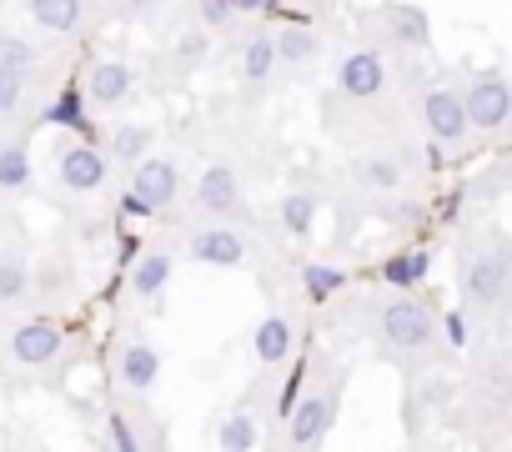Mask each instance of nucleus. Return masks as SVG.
<instances>
[{
  "label": "nucleus",
  "mask_w": 512,
  "mask_h": 452,
  "mask_svg": "<svg viewBox=\"0 0 512 452\" xmlns=\"http://www.w3.org/2000/svg\"><path fill=\"white\" fill-rule=\"evenodd\" d=\"M412 181V161L392 146H377V151H362L352 161V191L367 196V201H397Z\"/></svg>",
  "instance_id": "obj_15"
},
{
  "label": "nucleus",
  "mask_w": 512,
  "mask_h": 452,
  "mask_svg": "<svg viewBox=\"0 0 512 452\" xmlns=\"http://www.w3.org/2000/svg\"><path fill=\"white\" fill-rule=\"evenodd\" d=\"M36 86H41V81H31V76H21V71H11V66H0V121H16V116L31 106Z\"/></svg>",
  "instance_id": "obj_31"
},
{
  "label": "nucleus",
  "mask_w": 512,
  "mask_h": 452,
  "mask_svg": "<svg viewBox=\"0 0 512 452\" xmlns=\"http://www.w3.org/2000/svg\"><path fill=\"white\" fill-rule=\"evenodd\" d=\"M181 201V166L171 156H141L136 166H126V206L141 216H166Z\"/></svg>",
  "instance_id": "obj_13"
},
{
  "label": "nucleus",
  "mask_w": 512,
  "mask_h": 452,
  "mask_svg": "<svg viewBox=\"0 0 512 452\" xmlns=\"http://www.w3.org/2000/svg\"><path fill=\"white\" fill-rule=\"evenodd\" d=\"M0 66H11V71L41 81V71H46V51H41L31 36H21V31H0Z\"/></svg>",
  "instance_id": "obj_29"
},
{
  "label": "nucleus",
  "mask_w": 512,
  "mask_h": 452,
  "mask_svg": "<svg viewBox=\"0 0 512 452\" xmlns=\"http://www.w3.org/2000/svg\"><path fill=\"white\" fill-rule=\"evenodd\" d=\"M106 161L111 166H136L141 156H151L156 151V126L151 121H141V116H121V121H111V131H106Z\"/></svg>",
  "instance_id": "obj_25"
},
{
  "label": "nucleus",
  "mask_w": 512,
  "mask_h": 452,
  "mask_svg": "<svg viewBox=\"0 0 512 452\" xmlns=\"http://www.w3.org/2000/svg\"><path fill=\"white\" fill-rule=\"evenodd\" d=\"M76 287H81V267L61 237L46 252H31V302H66Z\"/></svg>",
  "instance_id": "obj_16"
},
{
  "label": "nucleus",
  "mask_w": 512,
  "mask_h": 452,
  "mask_svg": "<svg viewBox=\"0 0 512 452\" xmlns=\"http://www.w3.org/2000/svg\"><path fill=\"white\" fill-rule=\"evenodd\" d=\"M191 21H196V26H206L216 41H221V36H231V31L241 26V16H236L231 0H191Z\"/></svg>",
  "instance_id": "obj_33"
},
{
  "label": "nucleus",
  "mask_w": 512,
  "mask_h": 452,
  "mask_svg": "<svg viewBox=\"0 0 512 452\" xmlns=\"http://www.w3.org/2000/svg\"><path fill=\"white\" fill-rule=\"evenodd\" d=\"M131 96H136V66L131 61H121V56H101V61H91V71H86V106L91 111H121V106H131Z\"/></svg>",
  "instance_id": "obj_18"
},
{
  "label": "nucleus",
  "mask_w": 512,
  "mask_h": 452,
  "mask_svg": "<svg viewBox=\"0 0 512 452\" xmlns=\"http://www.w3.org/2000/svg\"><path fill=\"white\" fill-rule=\"evenodd\" d=\"M272 46H277V66L292 71V76H307L322 61V31L317 26H302V21L277 26L272 31Z\"/></svg>",
  "instance_id": "obj_24"
},
{
  "label": "nucleus",
  "mask_w": 512,
  "mask_h": 452,
  "mask_svg": "<svg viewBox=\"0 0 512 452\" xmlns=\"http://www.w3.org/2000/svg\"><path fill=\"white\" fill-rule=\"evenodd\" d=\"M347 382H352V362L347 357H332V352H317L312 357V377L307 387L297 392L287 422H282V447H322L332 437V427L342 422V397H347Z\"/></svg>",
  "instance_id": "obj_3"
},
{
  "label": "nucleus",
  "mask_w": 512,
  "mask_h": 452,
  "mask_svg": "<svg viewBox=\"0 0 512 452\" xmlns=\"http://www.w3.org/2000/svg\"><path fill=\"white\" fill-rule=\"evenodd\" d=\"M367 31L392 56H422V51H432V16L417 6V0H377L372 16H367Z\"/></svg>",
  "instance_id": "obj_11"
},
{
  "label": "nucleus",
  "mask_w": 512,
  "mask_h": 452,
  "mask_svg": "<svg viewBox=\"0 0 512 452\" xmlns=\"http://www.w3.org/2000/svg\"><path fill=\"white\" fill-rule=\"evenodd\" d=\"M317 216H322V191H317V186H292V191H282V201H277V232H282L287 242H312Z\"/></svg>",
  "instance_id": "obj_23"
},
{
  "label": "nucleus",
  "mask_w": 512,
  "mask_h": 452,
  "mask_svg": "<svg viewBox=\"0 0 512 452\" xmlns=\"http://www.w3.org/2000/svg\"><path fill=\"white\" fill-rule=\"evenodd\" d=\"M412 111H417V126H422V141L437 156H462L472 146V131H467V116H462V86H457V71H442L437 81H427L417 96H412Z\"/></svg>",
  "instance_id": "obj_5"
},
{
  "label": "nucleus",
  "mask_w": 512,
  "mask_h": 452,
  "mask_svg": "<svg viewBox=\"0 0 512 452\" xmlns=\"http://www.w3.org/2000/svg\"><path fill=\"white\" fill-rule=\"evenodd\" d=\"M51 181H56L66 196H96V191H106V181H111V161H106V151L91 146V141H66V146H56Z\"/></svg>",
  "instance_id": "obj_14"
},
{
  "label": "nucleus",
  "mask_w": 512,
  "mask_h": 452,
  "mask_svg": "<svg viewBox=\"0 0 512 452\" xmlns=\"http://www.w3.org/2000/svg\"><path fill=\"white\" fill-rule=\"evenodd\" d=\"M101 427H106V442L121 447V452H146V447H161L166 432H161V417L151 412V402L141 392H106V407H101Z\"/></svg>",
  "instance_id": "obj_12"
},
{
  "label": "nucleus",
  "mask_w": 512,
  "mask_h": 452,
  "mask_svg": "<svg viewBox=\"0 0 512 452\" xmlns=\"http://www.w3.org/2000/svg\"><path fill=\"white\" fill-rule=\"evenodd\" d=\"M342 287H347V272H342V267H322V262L302 267V292H307V302L327 307V302H332Z\"/></svg>",
  "instance_id": "obj_32"
},
{
  "label": "nucleus",
  "mask_w": 512,
  "mask_h": 452,
  "mask_svg": "<svg viewBox=\"0 0 512 452\" xmlns=\"http://www.w3.org/2000/svg\"><path fill=\"white\" fill-rule=\"evenodd\" d=\"M111 377H116L121 392H141V397H151L156 382H161V352H156V342L141 337V332L121 337L116 352H111Z\"/></svg>",
  "instance_id": "obj_17"
},
{
  "label": "nucleus",
  "mask_w": 512,
  "mask_h": 452,
  "mask_svg": "<svg viewBox=\"0 0 512 452\" xmlns=\"http://www.w3.org/2000/svg\"><path fill=\"white\" fill-rule=\"evenodd\" d=\"M176 242H151L136 262H131V272H126V292H131V302H156L166 287H171V277H176Z\"/></svg>",
  "instance_id": "obj_20"
},
{
  "label": "nucleus",
  "mask_w": 512,
  "mask_h": 452,
  "mask_svg": "<svg viewBox=\"0 0 512 452\" xmlns=\"http://www.w3.org/2000/svg\"><path fill=\"white\" fill-rule=\"evenodd\" d=\"M427 272H432V252H422V247L397 252V257L382 262V282H387V287H402V292H417Z\"/></svg>",
  "instance_id": "obj_30"
},
{
  "label": "nucleus",
  "mask_w": 512,
  "mask_h": 452,
  "mask_svg": "<svg viewBox=\"0 0 512 452\" xmlns=\"http://www.w3.org/2000/svg\"><path fill=\"white\" fill-rule=\"evenodd\" d=\"M176 252L191 257L196 267H211V272H241L251 267L256 247H251V226H236V221H196L176 237Z\"/></svg>",
  "instance_id": "obj_7"
},
{
  "label": "nucleus",
  "mask_w": 512,
  "mask_h": 452,
  "mask_svg": "<svg viewBox=\"0 0 512 452\" xmlns=\"http://www.w3.org/2000/svg\"><path fill=\"white\" fill-rule=\"evenodd\" d=\"M231 6H236V16H262L272 0H231Z\"/></svg>",
  "instance_id": "obj_35"
},
{
  "label": "nucleus",
  "mask_w": 512,
  "mask_h": 452,
  "mask_svg": "<svg viewBox=\"0 0 512 452\" xmlns=\"http://www.w3.org/2000/svg\"><path fill=\"white\" fill-rule=\"evenodd\" d=\"M26 21L46 36H81L91 21V0H21Z\"/></svg>",
  "instance_id": "obj_26"
},
{
  "label": "nucleus",
  "mask_w": 512,
  "mask_h": 452,
  "mask_svg": "<svg viewBox=\"0 0 512 452\" xmlns=\"http://www.w3.org/2000/svg\"><path fill=\"white\" fill-rule=\"evenodd\" d=\"M31 186V146L26 136H0V196H21Z\"/></svg>",
  "instance_id": "obj_28"
},
{
  "label": "nucleus",
  "mask_w": 512,
  "mask_h": 452,
  "mask_svg": "<svg viewBox=\"0 0 512 452\" xmlns=\"http://www.w3.org/2000/svg\"><path fill=\"white\" fill-rule=\"evenodd\" d=\"M357 327L367 332L377 357L392 362L407 377L437 372L452 352L447 317L437 307H427L417 292H402V287H392L387 297H357Z\"/></svg>",
  "instance_id": "obj_1"
},
{
  "label": "nucleus",
  "mask_w": 512,
  "mask_h": 452,
  "mask_svg": "<svg viewBox=\"0 0 512 452\" xmlns=\"http://www.w3.org/2000/svg\"><path fill=\"white\" fill-rule=\"evenodd\" d=\"M211 51H216V36L206 31V26H196V21H186L176 36H171V51H166V66H171V76H196L206 61H211Z\"/></svg>",
  "instance_id": "obj_27"
},
{
  "label": "nucleus",
  "mask_w": 512,
  "mask_h": 452,
  "mask_svg": "<svg viewBox=\"0 0 512 452\" xmlns=\"http://www.w3.org/2000/svg\"><path fill=\"white\" fill-rule=\"evenodd\" d=\"M272 397H277V382H272V367H262V377H256V387L216 422L211 442L216 452H256L267 447V422H272Z\"/></svg>",
  "instance_id": "obj_9"
},
{
  "label": "nucleus",
  "mask_w": 512,
  "mask_h": 452,
  "mask_svg": "<svg viewBox=\"0 0 512 452\" xmlns=\"http://www.w3.org/2000/svg\"><path fill=\"white\" fill-rule=\"evenodd\" d=\"M121 6H126V16H136V21H151V16H161V11L171 6V0H121Z\"/></svg>",
  "instance_id": "obj_34"
},
{
  "label": "nucleus",
  "mask_w": 512,
  "mask_h": 452,
  "mask_svg": "<svg viewBox=\"0 0 512 452\" xmlns=\"http://www.w3.org/2000/svg\"><path fill=\"white\" fill-rule=\"evenodd\" d=\"M277 76H282V66H277L272 31H262V26H256V31L241 41V51H236V81H241L246 91H267Z\"/></svg>",
  "instance_id": "obj_22"
},
{
  "label": "nucleus",
  "mask_w": 512,
  "mask_h": 452,
  "mask_svg": "<svg viewBox=\"0 0 512 452\" xmlns=\"http://www.w3.org/2000/svg\"><path fill=\"white\" fill-rule=\"evenodd\" d=\"M292 352H297V317L272 307L262 322H256V332H251V357H256V367L282 372L292 362Z\"/></svg>",
  "instance_id": "obj_21"
},
{
  "label": "nucleus",
  "mask_w": 512,
  "mask_h": 452,
  "mask_svg": "<svg viewBox=\"0 0 512 452\" xmlns=\"http://www.w3.org/2000/svg\"><path fill=\"white\" fill-rule=\"evenodd\" d=\"M457 86H462L467 131H472V136H502L507 121H512V81H507V71H502V66L457 71Z\"/></svg>",
  "instance_id": "obj_8"
},
{
  "label": "nucleus",
  "mask_w": 512,
  "mask_h": 452,
  "mask_svg": "<svg viewBox=\"0 0 512 452\" xmlns=\"http://www.w3.org/2000/svg\"><path fill=\"white\" fill-rule=\"evenodd\" d=\"M191 211L201 221H236L251 226V196H246V176L236 161H211L201 166L196 186H191Z\"/></svg>",
  "instance_id": "obj_10"
},
{
  "label": "nucleus",
  "mask_w": 512,
  "mask_h": 452,
  "mask_svg": "<svg viewBox=\"0 0 512 452\" xmlns=\"http://www.w3.org/2000/svg\"><path fill=\"white\" fill-rule=\"evenodd\" d=\"M0 367L16 382L56 377L66 367V327L56 317H36V312L0 317Z\"/></svg>",
  "instance_id": "obj_4"
},
{
  "label": "nucleus",
  "mask_w": 512,
  "mask_h": 452,
  "mask_svg": "<svg viewBox=\"0 0 512 452\" xmlns=\"http://www.w3.org/2000/svg\"><path fill=\"white\" fill-rule=\"evenodd\" d=\"M332 91H337V101L352 106V111H382V106L392 101V66H387V51H382L377 41L352 46V51L337 61Z\"/></svg>",
  "instance_id": "obj_6"
},
{
  "label": "nucleus",
  "mask_w": 512,
  "mask_h": 452,
  "mask_svg": "<svg viewBox=\"0 0 512 452\" xmlns=\"http://www.w3.org/2000/svg\"><path fill=\"white\" fill-rule=\"evenodd\" d=\"M26 302H31V242L11 232L0 242V317L26 312Z\"/></svg>",
  "instance_id": "obj_19"
},
{
  "label": "nucleus",
  "mask_w": 512,
  "mask_h": 452,
  "mask_svg": "<svg viewBox=\"0 0 512 452\" xmlns=\"http://www.w3.org/2000/svg\"><path fill=\"white\" fill-rule=\"evenodd\" d=\"M457 302L472 327H502L512 307V242L497 221H477L457 237Z\"/></svg>",
  "instance_id": "obj_2"
}]
</instances>
